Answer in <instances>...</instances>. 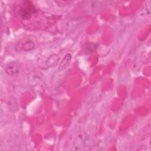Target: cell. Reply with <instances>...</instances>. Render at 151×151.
<instances>
[{
	"mask_svg": "<svg viewBox=\"0 0 151 151\" xmlns=\"http://www.w3.org/2000/svg\"><path fill=\"white\" fill-rule=\"evenodd\" d=\"M37 12V9L31 1H24L20 4L18 13L23 19H29Z\"/></svg>",
	"mask_w": 151,
	"mask_h": 151,
	"instance_id": "6da1fadb",
	"label": "cell"
},
{
	"mask_svg": "<svg viewBox=\"0 0 151 151\" xmlns=\"http://www.w3.org/2000/svg\"><path fill=\"white\" fill-rule=\"evenodd\" d=\"M35 44L34 41L29 38H23L16 45V48H18L19 50L24 51H28L34 48Z\"/></svg>",
	"mask_w": 151,
	"mask_h": 151,
	"instance_id": "7a4b0ae2",
	"label": "cell"
},
{
	"mask_svg": "<svg viewBox=\"0 0 151 151\" xmlns=\"http://www.w3.org/2000/svg\"><path fill=\"white\" fill-rule=\"evenodd\" d=\"M5 71L9 76H16L19 72V65L17 61L9 62L5 66Z\"/></svg>",
	"mask_w": 151,
	"mask_h": 151,
	"instance_id": "3957f363",
	"label": "cell"
},
{
	"mask_svg": "<svg viewBox=\"0 0 151 151\" xmlns=\"http://www.w3.org/2000/svg\"><path fill=\"white\" fill-rule=\"evenodd\" d=\"M71 58H72V56L70 54H67V55H65L63 58L62 61H61L59 65V67H58L59 70L63 71L65 70L66 68H67L71 63Z\"/></svg>",
	"mask_w": 151,
	"mask_h": 151,
	"instance_id": "277c9868",
	"label": "cell"
},
{
	"mask_svg": "<svg viewBox=\"0 0 151 151\" xmlns=\"http://www.w3.org/2000/svg\"><path fill=\"white\" fill-rule=\"evenodd\" d=\"M82 18H73L71 20H70L67 24V29L72 30L76 28L82 22Z\"/></svg>",
	"mask_w": 151,
	"mask_h": 151,
	"instance_id": "5b68a950",
	"label": "cell"
},
{
	"mask_svg": "<svg viewBox=\"0 0 151 151\" xmlns=\"http://www.w3.org/2000/svg\"><path fill=\"white\" fill-rule=\"evenodd\" d=\"M7 106L9 110L12 112H15L17 111L18 109V104L16 101V100L13 97H10L8 99V102H7Z\"/></svg>",
	"mask_w": 151,
	"mask_h": 151,
	"instance_id": "8992f818",
	"label": "cell"
},
{
	"mask_svg": "<svg viewBox=\"0 0 151 151\" xmlns=\"http://www.w3.org/2000/svg\"><path fill=\"white\" fill-rule=\"evenodd\" d=\"M60 57L57 54H52L47 60V65L48 67H55L58 63Z\"/></svg>",
	"mask_w": 151,
	"mask_h": 151,
	"instance_id": "52a82bcc",
	"label": "cell"
},
{
	"mask_svg": "<svg viewBox=\"0 0 151 151\" xmlns=\"http://www.w3.org/2000/svg\"><path fill=\"white\" fill-rule=\"evenodd\" d=\"M97 46H98V45L95 43H92V42L89 43L86 47V52L87 53L93 52L94 51L96 50Z\"/></svg>",
	"mask_w": 151,
	"mask_h": 151,
	"instance_id": "ba28073f",
	"label": "cell"
}]
</instances>
